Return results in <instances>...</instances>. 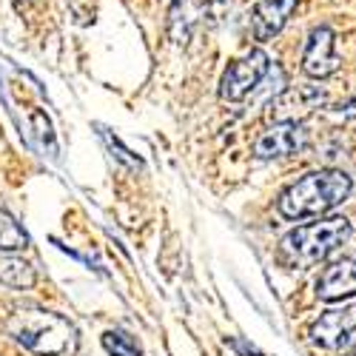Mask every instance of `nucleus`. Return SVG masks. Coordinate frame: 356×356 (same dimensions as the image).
Wrapping results in <instances>:
<instances>
[{"mask_svg": "<svg viewBox=\"0 0 356 356\" xmlns=\"http://www.w3.org/2000/svg\"><path fill=\"white\" fill-rule=\"evenodd\" d=\"M353 191V180L339 171V168H322L300 177L291 183L282 194L277 209L285 220H305V217H319L325 211L342 205Z\"/></svg>", "mask_w": 356, "mask_h": 356, "instance_id": "1", "label": "nucleus"}, {"mask_svg": "<svg viewBox=\"0 0 356 356\" xmlns=\"http://www.w3.org/2000/svg\"><path fill=\"white\" fill-rule=\"evenodd\" d=\"M339 69V57H337V46H334V32L328 26H319L311 32L308 43H305V54H302V72L308 77H331Z\"/></svg>", "mask_w": 356, "mask_h": 356, "instance_id": "7", "label": "nucleus"}, {"mask_svg": "<svg viewBox=\"0 0 356 356\" xmlns=\"http://www.w3.org/2000/svg\"><path fill=\"white\" fill-rule=\"evenodd\" d=\"M103 348L111 356H140V345L126 331H106L103 334Z\"/></svg>", "mask_w": 356, "mask_h": 356, "instance_id": "13", "label": "nucleus"}, {"mask_svg": "<svg viewBox=\"0 0 356 356\" xmlns=\"http://www.w3.org/2000/svg\"><path fill=\"white\" fill-rule=\"evenodd\" d=\"M29 248V236L26 231L9 217L6 211H0V251H26Z\"/></svg>", "mask_w": 356, "mask_h": 356, "instance_id": "12", "label": "nucleus"}, {"mask_svg": "<svg viewBox=\"0 0 356 356\" xmlns=\"http://www.w3.org/2000/svg\"><path fill=\"white\" fill-rule=\"evenodd\" d=\"M271 69V57L262 49H251L248 54H243L240 60H234L222 80H220V97L228 103H240L245 100L254 88L262 83V77Z\"/></svg>", "mask_w": 356, "mask_h": 356, "instance_id": "5", "label": "nucleus"}, {"mask_svg": "<svg viewBox=\"0 0 356 356\" xmlns=\"http://www.w3.org/2000/svg\"><path fill=\"white\" fill-rule=\"evenodd\" d=\"M353 234L350 220L331 217L293 228L285 240L280 243V259L288 268H311V265L331 257L339 245H345Z\"/></svg>", "mask_w": 356, "mask_h": 356, "instance_id": "3", "label": "nucleus"}, {"mask_svg": "<svg viewBox=\"0 0 356 356\" xmlns=\"http://www.w3.org/2000/svg\"><path fill=\"white\" fill-rule=\"evenodd\" d=\"M6 334L26 350L40 356H74L77 353V328L60 314L23 308L6 319Z\"/></svg>", "mask_w": 356, "mask_h": 356, "instance_id": "2", "label": "nucleus"}, {"mask_svg": "<svg viewBox=\"0 0 356 356\" xmlns=\"http://www.w3.org/2000/svg\"><path fill=\"white\" fill-rule=\"evenodd\" d=\"M205 9H209V0H174L168 12V35L177 46H186L191 40V32L200 17H205Z\"/></svg>", "mask_w": 356, "mask_h": 356, "instance_id": "10", "label": "nucleus"}, {"mask_svg": "<svg viewBox=\"0 0 356 356\" xmlns=\"http://www.w3.org/2000/svg\"><path fill=\"white\" fill-rule=\"evenodd\" d=\"M308 145V131L302 123L296 120H282L277 126H271L268 131H262L257 145H254V154L259 160H277V157H288L302 152Z\"/></svg>", "mask_w": 356, "mask_h": 356, "instance_id": "6", "label": "nucleus"}, {"mask_svg": "<svg viewBox=\"0 0 356 356\" xmlns=\"http://www.w3.org/2000/svg\"><path fill=\"white\" fill-rule=\"evenodd\" d=\"M38 280L32 262L17 259V257H3L0 259V282L9 288H32Z\"/></svg>", "mask_w": 356, "mask_h": 356, "instance_id": "11", "label": "nucleus"}, {"mask_svg": "<svg viewBox=\"0 0 356 356\" xmlns=\"http://www.w3.org/2000/svg\"><path fill=\"white\" fill-rule=\"evenodd\" d=\"M32 120H35V126H38L40 140H43V143H49V152L54 154V152H57V145H54V134H51V126H49V120L43 117V111H35V114H32Z\"/></svg>", "mask_w": 356, "mask_h": 356, "instance_id": "14", "label": "nucleus"}, {"mask_svg": "<svg viewBox=\"0 0 356 356\" xmlns=\"http://www.w3.org/2000/svg\"><path fill=\"white\" fill-rule=\"evenodd\" d=\"M316 296L325 302H342L356 296V259L342 257L331 262L316 282Z\"/></svg>", "mask_w": 356, "mask_h": 356, "instance_id": "8", "label": "nucleus"}, {"mask_svg": "<svg viewBox=\"0 0 356 356\" xmlns=\"http://www.w3.org/2000/svg\"><path fill=\"white\" fill-rule=\"evenodd\" d=\"M311 342L325 353H345L356 348V305L319 314V319L311 325Z\"/></svg>", "mask_w": 356, "mask_h": 356, "instance_id": "4", "label": "nucleus"}, {"mask_svg": "<svg viewBox=\"0 0 356 356\" xmlns=\"http://www.w3.org/2000/svg\"><path fill=\"white\" fill-rule=\"evenodd\" d=\"M296 3H300V0H259L254 6V17H251L254 38L271 40L274 35H280L288 17L296 12Z\"/></svg>", "mask_w": 356, "mask_h": 356, "instance_id": "9", "label": "nucleus"}]
</instances>
